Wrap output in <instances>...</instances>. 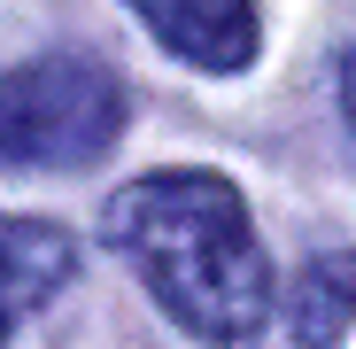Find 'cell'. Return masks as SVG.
I'll list each match as a JSON object with an SVG mask.
<instances>
[{
	"label": "cell",
	"instance_id": "7a4b0ae2",
	"mask_svg": "<svg viewBox=\"0 0 356 349\" xmlns=\"http://www.w3.org/2000/svg\"><path fill=\"white\" fill-rule=\"evenodd\" d=\"M124 132V93L86 54L0 70V163L16 171H78L101 163Z\"/></svg>",
	"mask_w": 356,
	"mask_h": 349
},
{
	"label": "cell",
	"instance_id": "6da1fadb",
	"mask_svg": "<svg viewBox=\"0 0 356 349\" xmlns=\"http://www.w3.org/2000/svg\"><path fill=\"white\" fill-rule=\"evenodd\" d=\"M101 233L194 341L225 349V341L264 334L271 264H264V241H256L232 179H217V171H147V179L116 187Z\"/></svg>",
	"mask_w": 356,
	"mask_h": 349
},
{
	"label": "cell",
	"instance_id": "3957f363",
	"mask_svg": "<svg viewBox=\"0 0 356 349\" xmlns=\"http://www.w3.org/2000/svg\"><path fill=\"white\" fill-rule=\"evenodd\" d=\"M132 16L194 70L256 63V0H132Z\"/></svg>",
	"mask_w": 356,
	"mask_h": 349
},
{
	"label": "cell",
	"instance_id": "8992f818",
	"mask_svg": "<svg viewBox=\"0 0 356 349\" xmlns=\"http://www.w3.org/2000/svg\"><path fill=\"white\" fill-rule=\"evenodd\" d=\"M341 125H348V148H356V54H341Z\"/></svg>",
	"mask_w": 356,
	"mask_h": 349
},
{
	"label": "cell",
	"instance_id": "5b68a950",
	"mask_svg": "<svg viewBox=\"0 0 356 349\" xmlns=\"http://www.w3.org/2000/svg\"><path fill=\"white\" fill-rule=\"evenodd\" d=\"M356 326V249H318L286 287V334L302 349H333Z\"/></svg>",
	"mask_w": 356,
	"mask_h": 349
},
{
	"label": "cell",
	"instance_id": "277c9868",
	"mask_svg": "<svg viewBox=\"0 0 356 349\" xmlns=\"http://www.w3.org/2000/svg\"><path fill=\"white\" fill-rule=\"evenodd\" d=\"M78 249L63 225H39V217H0V341H8L39 303L63 295Z\"/></svg>",
	"mask_w": 356,
	"mask_h": 349
}]
</instances>
